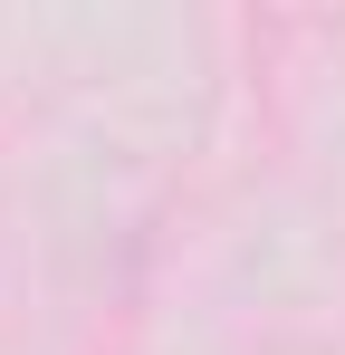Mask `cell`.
Masks as SVG:
<instances>
[]
</instances>
